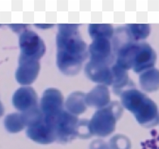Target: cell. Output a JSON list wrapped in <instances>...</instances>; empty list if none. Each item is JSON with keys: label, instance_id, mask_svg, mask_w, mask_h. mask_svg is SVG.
<instances>
[{"label": "cell", "instance_id": "obj_8", "mask_svg": "<svg viewBox=\"0 0 159 149\" xmlns=\"http://www.w3.org/2000/svg\"><path fill=\"white\" fill-rule=\"evenodd\" d=\"M26 134L30 139L40 144H50L56 141L53 127L47 122L44 116L36 123L27 126Z\"/></svg>", "mask_w": 159, "mask_h": 149}, {"label": "cell", "instance_id": "obj_20", "mask_svg": "<svg viewBox=\"0 0 159 149\" xmlns=\"http://www.w3.org/2000/svg\"><path fill=\"white\" fill-rule=\"evenodd\" d=\"M92 136L90 129L89 121L88 119H79L77 130V137L81 139H87Z\"/></svg>", "mask_w": 159, "mask_h": 149}, {"label": "cell", "instance_id": "obj_10", "mask_svg": "<svg viewBox=\"0 0 159 149\" xmlns=\"http://www.w3.org/2000/svg\"><path fill=\"white\" fill-rule=\"evenodd\" d=\"M39 70V60L20 55L19 66L16 73V78L18 83L21 85H30L37 79Z\"/></svg>", "mask_w": 159, "mask_h": 149}, {"label": "cell", "instance_id": "obj_15", "mask_svg": "<svg viewBox=\"0 0 159 149\" xmlns=\"http://www.w3.org/2000/svg\"><path fill=\"white\" fill-rule=\"evenodd\" d=\"M86 94L80 91L70 93L65 102L66 110L75 116L83 114L87 109L85 101Z\"/></svg>", "mask_w": 159, "mask_h": 149}, {"label": "cell", "instance_id": "obj_17", "mask_svg": "<svg viewBox=\"0 0 159 149\" xmlns=\"http://www.w3.org/2000/svg\"><path fill=\"white\" fill-rule=\"evenodd\" d=\"M88 32L93 40L98 38L111 40L114 36V30L110 24H90Z\"/></svg>", "mask_w": 159, "mask_h": 149}, {"label": "cell", "instance_id": "obj_25", "mask_svg": "<svg viewBox=\"0 0 159 149\" xmlns=\"http://www.w3.org/2000/svg\"><path fill=\"white\" fill-rule=\"evenodd\" d=\"M0 26H1V25H0Z\"/></svg>", "mask_w": 159, "mask_h": 149}, {"label": "cell", "instance_id": "obj_22", "mask_svg": "<svg viewBox=\"0 0 159 149\" xmlns=\"http://www.w3.org/2000/svg\"><path fill=\"white\" fill-rule=\"evenodd\" d=\"M90 149H106L104 147V143L99 141H95L92 143L90 145Z\"/></svg>", "mask_w": 159, "mask_h": 149}, {"label": "cell", "instance_id": "obj_3", "mask_svg": "<svg viewBox=\"0 0 159 149\" xmlns=\"http://www.w3.org/2000/svg\"><path fill=\"white\" fill-rule=\"evenodd\" d=\"M121 105L117 101L97 110L89 121L90 129L93 136L106 137L115 129L116 121L122 114Z\"/></svg>", "mask_w": 159, "mask_h": 149}, {"label": "cell", "instance_id": "obj_21", "mask_svg": "<svg viewBox=\"0 0 159 149\" xmlns=\"http://www.w3.org/2000/svg\"><path fill=\"white\" fill-rule=\"evenodd\" d=\"M9 26L10 27L11 29L16 33H20L22 32V31H25L28 25H23V24H12V25H9Z\"/></svg>", "mask_w": 159, "mask_h": 149}, {"label": "cell", "instance_id": "obj_19", "mask_svg": "<svg viewBox=\"0 0 159 149\" xmlns=\"http://www.w3.org/2000/svg\"><path fill=\"white\" fill-rule=\"evenodd\" d=\"M126 28L134 41L138 42L148 37L150 26L148 24H127Z\"/></svg>", "mask_w": 159, "mask_h": 149}, {"label": "cell", "instance_id": "obj_4", "mask_svg": "<svg viewBox=\"0 0 159 149\" xmlns=\"http://www.w3.org/2000/svg\"><path fill=\"white\" fill-rule=\"evenodd\" d=\"M44 116L52 125L57 142L66 143L76 138L79 121L77 116L70 113L66 110H63L57 116Z\"/></svg>", "mask_w": 159, "mask_h": 149}, {"label": "cell", "instance_id": "obj_5", "mask_svg": "<svg viewBox=\"0 0 159 149\" xmlns=\"http://www.w3.org/2000/svg\"><path fill=\"white\" fill-rule=\"evenodd\" d=\"M20 56L39 60L46 52V46L39 36L33 31L25 30L19 38Z\"/></svg>", "mask_w": 159, "mask_h": 149}, {"label": "cell", "instance_id": "obj_6", "mask_svg": "<svg viewBox=\"0 0 159 149\" xmlns=\"http://www.w3.org/2000/svg\"><path fill=\"white\" fill-rule=\"evenodd\" d=\"M90 60L110 66L115 58L110 40L98 38L93 40L89 49Z\"/></svg>", "mask_w": 159, "mask_h": 149}, {"label": "cell", "instance_id": "obj_24", "mask_svg": "<svg viewBox=\"0 0 159 149\" xmlns=\"http://www.w3.org/2000/svg\"><path fill=\"white\" fill-rule=\"evenodd\" d=\"M3 113H4V108L2 104L0 102V117L3 115Z\"/></svg>", "mask_w": 159, "mask_h": 149}, {"label": "cell", "instance_id": "obj_13", "mask_svg": "<svg viewBox=\"0 0 159 149\" xmlns=\"http://www.w3.org/2000/svg\"><path fill=\"white\" fill-rule=\"evenodd\" d=\"M85 101L87 106L98 109L103 108L110 103V93L107 86L99 84L86 94Z\"/></svg>", "mask_w": 159, "mask_h": 149}, {"label": "cell", "instance_id": "obj_18", "mask_svg": "<svg viewBox=\"0 0 159 149\" xmlns=\"http://www.w3.org/2000/svg\"><path fill=\"white\" fill-rule=\"evenodd\" d=\"M5 126L9 132L17 133L26 127V124L22 113L10 114L5 119Z\"/></svg>", "mask_w": 159, "mask_h": 149}, {"label": "cell", "instance_id": "obj_9", "mask_svg": "<svg viewBox=\"0 0 159 149\" xmlns=\"http://www.w3.org/2000/svg\"><path fill=\"white\" fill-rule=\"evenodd\" d=\"M156 54L148 43L140 42L135 54L133 62V71L141 73L146 70L153 68L156 63Z\"/></svg>", "mask_w": 159, "mask_h": 149}, {"label": "cell", "instance_id": "obj_1", "mask_svg": "<svg viewBox=\"0 0 159 149\" xmlns=\"http://www.w3.org/2000/svg\"><path fill=\"white\" fill-rule=\"evenodd\" d=\"M79 25L59 24L57 36V64L62 73L75 75L88 55L86 43L80 36Z\"/></svg>", "mask_w": 159, "mask_h": 149}, {"label": "cell", "instance_id": "obj_23", "mask_svg": "<svg viewBox=\"0 0 159 149\" xmlns=\"http://www.w3.org/2000/svg\"><path fill=\"white\" fill-rule=\"evenodd\" d=\"M35 26L40 29H50L53 26V25L52 24H35Z\"/></svg>", "mask_w": 159, "mask_h": 149}, {"label": "cell", "instance_id": "obj_7", "mask_svg": "<svg viewBox=\"0 0 159 149\" xmlns=\"http://www.w3.org/2000/svg\"><path fill=\"white\" fill-rule=\"evenodd\" d=\"M39 108L44 116H57L64 110L62 93L55 88L47 89L42 97Z\"/></svg>", "mask_w": 159, "mask_h": 149}, {"label": "cell", "instance_id": "obj_11", "mask_svg": "<svg viewBox=\"0 0 159 149\" xmlns=\"http://www.w3.org/2000/svg\"><path fill=\"white\" fill-rule=\"evenodd\" d=\"M85 72L93 82L106 86L113 84V73L109 66L90 60L85 67Z\"/></svg>", "mask_w": 159, "mask_h": 149}, {"label": "cell", "instance_id": "obj_16", "mask_svg": "<svg viewBox=\"0 0 159 149\" xmlns=\"http://www.w3.org/2000/svg\"><path fill=\"white\" fill-rule=\"evenodd\" d=\"M139 84L142 89L147 92L159 90V70L152 68L140 74Z\"/></svg>", "mask_w": 159, "mask_h": 149}, {"label": "cell", "instance_id": "obj_2", "mask_svg": "<svg viewBox=\"0 0 159 149\" xmlns=\"http://www.w3.org/2000/svg\"><path fill=\"white\" fill-rule=\"evenodd\" d=\"M120 96L123 106L133 113L141 125L149 126L159 120L156 104L141 91L129 88L123 91Z\"/></svg>", "mask_w": 159, "mask_h": 149}, {"label": "cell", "instance_id": "obj_14", "mask_svg": "<svg viewBox=\"0 0 159 149\" xmlns=\"http://www.w3.org/2000/svg\"><path fill=\"white\" fill-rule=\"evenodd\" d=\"M113 73L112 86L114 93L120 96L125 90L133 88L134 84L129 79L127 71L117 65L116 63L111 67Z\"/></svg>", "mask_w": 159, "mask_h": 149}, {"label": "cell", "instance_id": "obj_12", "mask_svg": "<svg viewBox=\"0 0 159 149\" xmlns=\"http://www.w3.org/2000/svg\"><path fill=\"white\" fill-rule=\"evenodd\" d=\"M38 96L35 90L30 86H23L17 90L13 96L14 106L21 113L38 107Z\"/></svg>", "mask_w": 159, "mask_h": 149}]
</instances>
